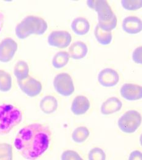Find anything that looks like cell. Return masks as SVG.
<instances>
[{"label":"cell","instance_id":"cell-28","mask_svg":"<svg viewBox=\"0 0 142 160\" xmlns=\"http://www.w3.org/2000/svg\"><path fill=\"white\" fill-rule=\"evenodd\" d=\"M142 46H139L135 49L132 54V60L138 64H142Z\"/></svg>","mask_w":142,"mask_h":160},{"label":"cell","instance_id":"cell-12","mask_svg":"<svg viewBox=\"0 0 142 160\" xmlns=\"http://www.w3.org/2000/svg\"><path fill=\"white\" fill-rule=\"evenodd\" d=\"M122 27L123 30L128 34H137L142 31V20L136 16H128L123 20Z\"/></svg>","mask_w":142,"mask_h":160},{"label":"cell","instance_id":"cell-22","mask_svg":"<svg viewBox=\"0 0 142 160\" xmlns=\"http://www.w3.org/2000/svg\"><path fill=\"white\" fill-rule=\"evenodd\" d=\"M12 77L7 72L0 70V91L1 92H8L12 88Z\"/></svg>","mask_w":142,"mask_h":160},{"label":"cell","instance_id":"cell-14","mask_svg":"<svg viewBox=\"0 0 142 160\" xmlns=\"http://www.w3.org/2000/svg\"><path fill=\"white\" fill-rule=\"evenodd\" d=\"M122 107L121 101L116 97H111L103 102L100 108L104 115H109L119 112Z\"/></svg>","mask_w":142,"mask_h":160},{"label":"cell","instance_id":"cell-9","mask_svg":"<svg viewBox=\"0 0 142 160\" xmlns=\"http://www.w3.org/2000/svg\"><path fill=\"white\" fill-rule=\"evenodd\" d=\"M17 43L12 38H6L0 42V62L7 63L12 60L17 50Z\"/></svg>","mask_w":142,"mask_h":160},{"label":"cell","instance_id":"cell-25","mask_svg":"<svg viewBox=\"0 0 142 160\" xmlns=\"http://www.w3.org/2000/svg\"><path fill=\"white\" fill-rule=\"evenodd\" d=\"M122 8L127 11H136L142 8V1L141 0H122L121 1Z\"/></svg>","mask_w":142,"mask_h":160},{"label":"cell","instance_id":"cell-23","mask_svg":"<svg viewBox=\"0 0 142 160\" xmlns=\"http://www.w3.org/2000/svg\"><path fill=\"white\" fill-rule=\"evenodd\" d=\"M117 18L115 14L111 18L110 20L99 22L97 26L101 29V30L106 32H111L112 30H115L117 26Z\"/></svg>","mask_w":142,"mask_h":160},{"label":"cell","instance_id":"cell-24","mask_svg":"<svg viewBox=\"0 0 142 160\" xmlns=\"http://www.w3.org/2000/svg\"><path fill=\"white\" fill-rule=\"evenodd\" d=\"M12 146L9 143H0V160H12Z\"/></svg>","mask_w":142,"mask_h":160},{"label":"cell","instance_id":"cell-29","mask_svg":"<svg viewBox=\"0 0 142 160\" xmlns=\"http://www.w3.org/2000/svg\"><path fill=\"white\" fill-rule=\"evenodd\" d=\"M142 159V152L139 151V150H135L134 152H132L129 157V160H140Z\"/></svg>","mask_w":142,"mask_h":160},{"label":"cell","instance_id":"cell-20","mask_svg":"<svg viewBox=\"0 0 142 160\" xmlns=\"http://www.w3.org/2000/svg\"><path fill=\"white\" fill-rule=\"evenodd\" d=\"M70 55L68 52H58L53 58L52 65L55 68L61 69L67 65L70 60Z\"/></svg>","mask_w":142,"mask_h":160},{"label":"cell","instance_id":"cell-13","mask_svg":"<svg viewBox=\"0 0 142 160\" xmlns=\"http://www.w3.org/2000/svg\"><path fill=\"white\" fill-rule=\"evenodd\" d=\"M90 102L84 96H76L72 102L71 110L75 115H82L90 108Z\"/></svg>","mask_w":142,"mask_h":160},{"label":"cell","instance_id":"cell-8","mask_svg":"<svg viewBox=\"0 0 142 160\" xmlns=\"http://www.w3.org/2000/svg\"><path fill=\"white\" fill-rule=\"evenodd\" d=\"M17 83L21 91L30 98L38 96L42 91V86L40 82L30 76L24 80L17 81Z\"/></svg>","mask_w":142,"mask_h":160},{"label":"cell","instance_id":"cell-19","mask_svg":"<svg viewBox=\"0 0 142 160\" xmlns=\"http://www.w3.org/2000/svg\"><path fill=\"white\" fill-rule=\"evenodd\" d=\"M94 35L97 42L103 46L109 45L113 40V35L111 32H106L101 30L97 25L95 28Z\"/></svg>","mask_w":142,"mask_h":160},{"label":"cell","instance_id":"cell-7","mask_svg":"<svg viewBox=\"0 0 142 160\" xmlns=\"http://www.w3.org/2000/svg\"><path fill=\"white\" fill-rule=\"evenodd\" d=\"M72 41L70 33L65 30H57L51 32L47 38L48 44L54 48L65 49L70 46Z\"/></svg>","mask_w":142,"mask_h":160},{"label":"cell","instance_id":"cell-2","mask_svg":"<svg viewBox=\"0 0 142 160\" xmlns=\"http://www.w3.org/2000/svg\"><path fill=\"white\" fill-rule=\"evenodd\" d=\"M23 113L19 107L4 103L0 105V136L9 133L23 120Z\"/></svg>","mask_w":142,"mask_h":160},{"label":"cell","instance_id":"cell-1","mask_svg":"<svg viewBox=\"0 0 142 160\" xmlns=\"http://www.w3.org/2000/svg\"><path fill=\"white\" fill-rule=\"evenodd\" d=\"M52 139V132L47 125L32 123L19 131L14 140V146L26 160H36L47 152Z\"/></svg>","mask_w":142,"mask_h":160},{"label":"cell","instance_id":"cell-18","mask_svg":"<svg viewBox=\"0 0 142 160\" xmlns=\"http://www.w3.org/2000/svg\"><path fill=\"white\" fill-rule=\"evenodd\" d=\"M29 67L27 62L20 60L16 64L14 70V73L17 81H21L29 77Z\"/></svg>","mask_w":142,"mask_h":160},{"label":"cell","instance_id":"cell-21","mask_svg":"<svg viewBox=\"0 0 142 160\" xmlns=\"http://www.w3.org/2000/svg\"><path fill=\"white\" fill-rule=\"evenodd\" d=\"M89 135L90 132L87 128L85 126H80L76 128L73 132L72 139L77 143H81L87 139Z\"/></svg>","mask_w":142,"mask_h":160},{"label":"cell","instance_id":"cell-15","mask_svg":"<svg viewBox=\"0 0 142 160\" xmlns=\"http://www.w3.org/2000/svg\"><path fill=\"white\" fill-rule=\"evenodd\" d=\"M88 52L87 45L82 41L73 42L68 49L70 57L75 60H80L84 58Z\"/></svg>","mask_w":142,"mask_h":160},{"label":"cell","instance_id":"cell-16","mask_svg":"<svg viewBox=\"0 0 142 160\" xmlns=\"http://www.w3.org/2000/svg\"><path fill=\"white\" fill-rule=\"evenodd\" d=\"M90 23L89 21L83 18H78L73 20L71 28L73 32L78 36L86 35L90 30Z\"/></svg>","mask_w":142,"mask_h":160},{"label":"cell","instance_id":"cell-11","mask_svg":"<svg viewBox=\"0 0 142 160\" xmlns=\"http://www.w3.org/2000/svg\"><path fill=\"white\" fill-rule=\"evenodd\" d=\"M120 94L122 98L129 101L140 100L142 98V87L133 83H125L122 86Z\"/></svg>","mask_w":142,"mask_h":160},{"label":"cell","instance_id":"cell-5","mask_svg":"<svg viewBox=\"0 0 142 160\" xmlns=\"http://www.w3.org/2000/svg\"><path fill=\"white\" fill-rule=\"evenodd\" d=\"M53 85L60 95L69 97L75 91V86L71 77L66 73H61L54 78Z\"/></svg>","mask_w":142,"mask_h":160},{"label":"cell","instance_id":"cell-27","mask_svg":"<svg viewBox=\"0 0 142 160\" xmlns=\"http://www.w3.org/2000/svg\"><path fill=\"white\" fill-rule=\"evenodd\" d=\"M62 160H82L80 154L73 150H66L63 152L61 156Z\"/></svg>","mask_w":142,"mask_h":160},{"label":"cell","instance_id":"cell-17","mask_svg":"<svg viewBox=\"0 0 142 160\" xmlns=\"http://www.w3.org/2000/svg\"><path fill=\"white\" fill-rule=\"evenodd\" d=\"M41 111L46 114H51L55 112L58 107L57 99L51 95L44 97L40 103Z\"/></svg>","mask_w":142,"mask_h":160},{"label":"cell","instance_id":"cell-3","mask_svg":"<svg viewBox=\"0 0 142 160\" xmlns=\"http://www.w3.org/2000/svg\"><path fill=\"white\" fill-rule=\"evenodd\" d=\"M47 30V23L41 18L28 16L16 27V34L20 40H25L32 35H42Z\"/></svg>","mask_w":142,"mask_h":160},{"label":"cell","instance_id":"cell-30","mask_svg":"<svg viewBox=\"0 0 142 160\" xmlns=\"http://www.w3.org/2000/svg\"><path fill=\"white\" fill-rule=\"evenodd\" d=\"M4 15L3 13L0 11V32L2 30V28L4 25Z\"/></svg>","mask_w":142,"mask_h":160},{"label":"cell","instance_id":"cell-4","mask_svg":"<svg viewBox=\"0 0 142 160\" xmlns=\"http://www.w3.org/2000/svg\"><path fill=\"white\" fill-rule=\"evenodd\" d=\"M142 117L140 113L130 110L124 113L118 120V127L122 132L125 134L134 133L140 126Z\"/></svg>","mask_w":142,"mask_h":160},{"label":"cell","instance_id":"cell-6","mask_svg":"<svg viewBox=\"0 0 142 160\" xmlns=\"http://www.w3.org/2000/svg\"><path fill=\"white\" fill-rule=\"evenodd\" d=\"M89 8L94 9L98 15L99 22L110 20L115 15L111 6L106 1L89 0L87 1Z\"/></svg>","mask_w":142,"mask_h":160},{"label":"cell","instance_id":"cell-10","mask_svg":"<svg viewBox=\"0 0 142 160\" xmlns=\"http://www.w3.org/2000/svg\"><path fill=\"white\" fill-rule=\"evenodd\" d=\"M98 81L102 86L112 88L118 84L120 81L118 73L114 69L106 68L101 70L98 75Z\"/></svg>","mask_w":142,"mask_h":160},{"label":"cell","instance_id":"cell-26","mask_svg":"<svg viewBox=\"0 0 142 160\" xmlns=\"http://www.w3.org/2000/svg\"><path fill=\"white\" fill-rule=\"evenodd\" d=\"M88 158L89 160H105L106 159V155L101 148L95 147L89 152Z\"/></svg>","mask_w":142,"mask_h":160}]
</instances>
